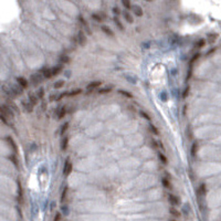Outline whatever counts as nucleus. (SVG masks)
I'll use <instances>...</instances> for the list:
<instances>
[{
	"mask_svg": "<svg viewBox=\"0 0 221 221\" xmlns=\"http://www.w3.org/2000/svg\"><path fill=\"white\" fill-rule=\"evenodd\" d=\"M10 158H11V161H12V163L15 164V166H18V165H19V163H18V160H16V158H17V157H16V155H12V156H11Z\"/></svg>",
	"mask_w": 221,
	"mask_h": 221,
	"instance_id": "obj_53",
	"label": "nucleus"
},
{
	"mask_svg": "<svg viewBox=\"0 0 221 221\" xmlns=\"http://www.w3.org/2000/svg\"><path fill=\"white\" fill-rule=\"evenodd\" d=\"M63 71V65H61V64H56L54 65L53 67H51V73H52V77L54 76H58L59 74H61Z\"/></svg>",
	"mask_w": 221,
	"mask_h": 221,
	"instance_id": "obj_32",
	"label": "nucleus"
},
{
	"mask_svg": "<svg viewBox=\"0 0 221 221\" xmlns=\"http://www.w3.org/2000/svg\"><path fill=\"white\" fill-rule=\"evenodd\" d=\"M69 186H64L63 189H62V191H61V196H60V202L62 204H64L66 201V199H67V193H69Z\"/></svg>",
	"mask_w": 221,
	"mask_h": 221,
	"instance_id": "obj_33",
	"label": "nucleus"
},
{
	"mask_svg": "<svg viewBox=\"0 0 221 221\" xmlns=\"http://www.w3.org/2000/svg\"><path fill=\"white\" fill-rule=\"evenodd\" d=\"M122 15H123L124 20H125L128 24H133V23H134V16H133L129 11H127V10L122 11Z\"/></svg>",
	"mask_w": 221,
	"mask_h": 221,
	"instance_id": "obj_28",
	"label": "nucleus"
},
{
	"mask_svg": "<svg viewBox=\"0 0 221 221\" xmlns=\"http://www.w3.org/2000/svg\"><path fill=\"white\" fill-rule=\"evenodd\" d=\"M7 140H8V144H10V146L12 147L13 152L16 153V152H17V144L15 143V140H13V139H12L11 137H8V138H7Z\"/></svg>",
	"mask_w": 221,
	"mask_h": 221,
	"instance_id": "obj_50",
	"label": "nucleus"
},
{
	"mask_svg": "<svg viewBox=\"0 0 221 221\" xmlns=\"http://www.w3.org/2000/svg\"><path fill=\"white\" fill-rule=\"evenodd\" d=\"M160 185L165 188V189H167V190H171V189H172V183H171V181L168 179V177H161V179H160Z\"/></svg>",
	"mask_w": 221,
	"mask_h": 221,
	"instance_id": "obj_30",
	"label": "nucleus"
},
{
	"mask_svg": "<svg viewBox=\"0 0 221 221\" xmlns=\"http://www.w3.org/2000/svg\"><path fill=\"white\" fill-rule=\"evenodd\" d=\"M122 6L124 7V9H125V10L129 11L131 9H132L133 3L131 2V1H127V0H123V1H122Z\"/></svg>",
	"mask_w": 221,
	"mask_h": 221,
	"instance_id": "obj_47",
	"label": "nucleus"
},
{
	"mask_svg": "<svg viewBox=\"0 0 221 221\" xmlns=\"http://www.w3.org/2000/svg\"><path fill=\"white\" fill-rule=\"evenodd\" d=\"M103 163H104L103 156H99V157L88 156V157H83L79 160L75 165V168H76L77 172H82V174L92 172V171L99 169Z\"/></svg>",
	"mask_w": 221,
	"mask_h": 221,
	"instance_id": "obj_2",
	"label": "nucleus"
},
{
	"mask_svg": "<svg viewBox=\"0 0 221 221\" xmlns=\"http://www.w3.org/2000/svg\"><path fill=\"white\" fill-rule=\"evenodd\" d=\"M169 221H177V220H176V219H170Z\"/></svg>",
	"mask_w": 221,
	"mask_h": 221,
	"instance_id": "obj_55",
	"label": "nucleus"
},
{
	"mask_svg": "<svg viewBox=\"0 0 221 221\" xmlns=\"http://www.w3.org/2000/svg\"><path fill=\"white\" fill-rule=\"evenodd\" d=\"M112 91H113V88H112L110 85H106V86H103V88L101 86V88H99V90L96 91V92H97V94H101V95H102V94H108V93H110Z\"/></svg>",
	"mask_w": 221,
	"mask_h": 221,
	"instance_id": "obj_40",
	"label": "nucleus"
},
{
	"mask_svg": "<svg viewBox=\"0 0 221 221\" xmlns=\"http://www.w3.org/2000/svg\"><path fill=\"white\" fill-rule=\"evenodd\" d=\"M66 113H67V107L66 105H62L60 107L56 108V112H55V115H56V118L58 120H62L66 116Z\"/></svg>",
	"mask_w": 221,
	"mask_h": 221,
	"instance_id": "obj_24",
	"label": "nucleus"
},
{
	"mask_svg": "<svg viewBox=\"0 0 221 221\" xmlns=\"http://www.w3.org/2000/svg\"><path fill=\"white\" fill-rule=\"evenodd\" d=\"M189 93H190V88L186 86V88H183V91H182V99H187L188 96H189Z\"/></svg>",
	"mask_w": 221,
	"mask_h": 221,
	"instance_id": "obj_51",
	"label": "nucleus"
},
{
	"mask_svg": "<svg viewBox=\"0 0 221 221\" xmlns=\"http://www.w3.org/2000/svg\"><path fill=\"white\" fill-rule=\"evenodd\" d=\"M113 22H114L115 27L117 28L120 31H125V26H124V23L121 21L120 17H114V18H113Z\"/></svg>",
	"mask_w": 221,
	"mask_h": 221,
	"instance_id": "obj_34",
	"label": "nucleus"
},
{
	"mask_svg": "<svg viewBox=\"0 0 221 221\" xmlns=\"http://www.w3.org/2000/svg\"><path fill=\"white\" fill-rule=\"evenodd\" d=\"M102 84H103L102 81H97V80H96V81L90 82L88 85L85 86V88H86V93L90 94V93H93L94 91H97V90L102 86Z\"/></svg>",
	"mask_w": 221,
	"mask_h": 221,
	"instance_id": "obj_18",
	"label": "nucleus"
},
{
	"mask_svg": "<svg viewBox=\"0 0 221 221\" xmlns=\"http://www.w3.org/2000/svg\"><path fill=\"white\" fill-rule=\"evenodd\" d=\"M82 92H83L82 88H74V90H72V91H66V92L58 94V95H56L58 97H55L54 101H59V99H64V97H75L77 95L82 94Z\"/></svg>",
	"mask_w": 221,
	"mask_h": 221,
	"instance_id": "obj_13",
	"label": "nucleus"
},
{
	"mask_svg": "<svg viewBox=\"0 0 221 221\" xmlns=\"http://www.w3.org/2000/svg\"><path fill=\"white\" fill-rule=\"evenodd\" d=\"M167 200H168V204H170L171 207L174 208H177L179 204H180V199L177 195H174V193H167Z\"/></svg>",
	"mask_w": 221,
	"mask_h": 221,
	"instance_id": "obj_19",
	"label": "nucleus"
},
{
	"mask_svg": "<svg viewBox=\"0 0 221 221\" xmlns=\"http://www.w3.org/2000/svg\"><path fill=\"white\" fill-rule=\"evenodd\" d=\"M75 197H79L81 199H95L99 198V197H102V193L97 190V188L92 187V186H86V187L82 188V189H79L76 193V196Z\"/></svg>",
	"mask_w": 221,
	"mask_h": 221,
	"instance_id": "obj_4",
	"label": "nucleus"
},
{
	"mask_svg": "<svg viewBox=\"0 0 221 221\" xmlns=\"http://www.w3.org/2000/svg\"><path fill=\"white\" fill-rule=\"evenodd\" d=\"M134 199H143V200H148V201H156L163 197V191L158 187H154L147 189L145 191L137 193V195L133 196Z\"/></svg>",
	"mask_w": 221,
	"mask_h": 221,
	"instance_id": "obj_3",
	"label": "nucleus"
},
{
	"mask_svg": "<svg viewBox=\"0 0 221 221\" xmlns=\"http://www.w3.org/2000/svg\"><path fill=\"white\" fill-rule=\"evenodd\" d=\"M16 83H17V85L21 88V90H23V91L27 90V88H29V85H30L29 80H27L26 77H23V76L16 77Z\"/></svg>",
	"mask_w": 221,
	"mask_h": 221,
	"instance_id": "obj_21",
	"label": "nucleus"
},
{
	"mask_svg": "<svg viewBox=\"0 0 221 221\" xmlns=\"http://www.w3.org/2000/svg\"><path fill=\"white\" fill-rule=\"evenodd\" d=\"M34 93H35L37 97H38V99H39V102H40V101H42V99H44V96H45V90H44V88L40 86V88L37 90V92H34Z\"/></svg>",
	"mask_w": 221,
	"mask_h": 221,
	"instance_id": "obj_42",
	"label": "nucleus"
},
{
	"mask_svg": "<svg viewBox=\"0 0 221 221\" xmlns=\"http://www.w3.org/2000/svg\"><path fill=\"white\" fill-rule=\"evenodd\" d=\"M28 102H29L31 105H33V106H35V105L39 103V99H38V97H37V95H35L34 92L29 93V95H28Z\"/></svg>",
	"mask_w": 221,
	"mask_h": 221,
	"instance_id": "obj_35",
	"label": "nucleus"
},
{
	"mask_svg": "<svg viewBox=\"0 0 221 221\" xmlns=\"http://www.w3.org/2000/svg\"><path fill=\"white\" fill-rule=\"evenodd\" d=\"M197 195H198V197H206L208 195V185L206 182H201L198 186Z\"/></svg>",
	"mask_w": 221,
	"mask_h": 221,
	"instance_id": "obj_23",
	"label": "nucleus"
},
{
	"mask_svg": "<svg viewBox=\"0 0 221 221\" xmlns=\"http://www.w3.org/2000/svg\"><path fill=\"white\" fill-rule=\"evenodd\" d=\"M157 178L155 175H150V174H138L137 176L131 181L126 182L123 189L126 193H140V191H145L150 188L157 187Z\"/></svg>",
	"mask_w": 221,
	"mask_h": 221,
	"instance_id": "obj_1",
	"label": "nucleus"
},
{
	"mask_svg": "<svg viewBox=\"0 0 221 221\" xmlns=\"http://www.w3.org/2000/svg\"><path fill=\"white\" fill-rule=\"evenodd\" d=\"M215 51H217V47H215L213 49H210L209 51H208V53H207V55L213 54V52H215Z\"/></svg>",
	"mask_w": 221,
	"mask_h": 221,
	"instance_id": "obj_54",
	"label": "nucleus"
},
{
	"mask_svg": "<svg viewBox=\"0 0 221 221\" xmlns=\"http://www.w3.org/2000/svg\"><path fill=\"white\" fill-rule=\"evenodd\" d=\"M129 154H131V152H129V149L127 148H117V149H113V150H110V153L107 155V157H108V159L110 160H116V161H121L122 159H124V158H126V157H129Z\"/></svg>",
	"mask_w": 221,
	"mask_h": 221,
	"instance_id": "obj_7",
	"label": "nucleus"
},
{
	"mask_svg": "<svg viewBox=\"0 0 221 221\" xmlns=\"http://www.w3.org/2000/svg\"><path fill=\"white\" fill-rule=\"evenodd\" d=\"M200 52H197L195 55H193V58L190 59L189 61V64H188V76H187V81L193 75V64L199 60V58H200Z\"/></svg>",
	"mask_w": 221,
	"mask_h": 221,
	"instance_id": "obj_16",
	"label": "nucleus"
},
{
	"mask_svg": "<svg viewBox=\"0 0 221 221\" xmlns=\"http://www.w3.org/2000/svg\"><path fill=\"white\" fill-rule=\"evenodd\" d=\"M157 157H158V160H157V161L160 163V164H163L164 166H167L169 164V160L167 158V156H166L163 152L158 150V152H157Z\"/></svg>",
	"mask_w": 221,
	"mask_h": 221,
	"instance_id": "obj_27",
	"label": "nucleus"
},
{
	"mask_svg": "<svg viewBox=\"0 0 221 221\" xmlns=\"http://www.w3.org/2000/svg\"><path fill=\"white\" fill-rule=\"evenodd\" d=\"M0 115L6 117L8 121L15 118V112L7 105H0Z\"/></svg>",
	"mask_w": 221,
	"mask_h": 221,
	"instance_id": "obj_14",
	"label": "nucleus"
},
{
	"mask_svg": "<svg viewBox=\"0 0 221 221\" xmlns=\"http://www.w3.org/2000/svg\"><path fill=\"white\" fill-rule=\"evenodd\" d=\"M91 19L93 20L94 22H97V23H102V22L105 20V18H103V16L101 13H97V12H93L91 15Z\"/></svg>",
	"mask_w": 221,
	"mask_h": 221,
	"instance_id": "obj_39",
	"label": "nucleus"
},
{
	"mask_svg": "<svg viewBox=\"0 0 221 221\" xmlns=\"http://www.w3.org/2000/svg\"><path fill=\"white\" fill-rule=\"evenodd\" d=\"M73 169H74L73 163H72L69 158L65 159L64 164H63V168H62V174H63V176L65 177V178H67L69 176H71V174L73 172Z\"/></svg>",
	"mask_w": 221,
	"mask_h": 221,
	"instance_id": "obj_15",
	"label": "nucleus"
},
{
	"mask_svg": "<svg viewBox=\"0 0 221 221\" xmlns=\"http://www.w3.org/2000/svg\"><path fill=\"white\" fill-rule=\"evenodd\" d=\"M103 131H104V125L102 123H94L86 128V134L90 135L92 138H95L99 137Z\"/></svg>",
	"mask_w": 221,
	"mask_h": 221,
	"instance_id": "obj_11",
	"label": "nucleus"
},
{
	"mask_svg": "<svg viewBox=\"0 0 221 221\" xmlns=\"http://www.w3.org/2000/svg\"><path fill=\"white\" fill-rule=\"evenodd\" d=\"M44 79L41 76V74L40 73H34L32 74L31 76H30V82L32 84L33 86H39V85H41L42 83H43Z\"/></svg>",
	"mask_w": 221,
	"mask_h": 221,
	"instance_id": "obj_20",
	"label": "nucleus"
},
{
	"mask_svg": "<svg viewBox=\"0 0 221 221\" xmlns=\"http://www.w3.org/2000/svg\"><path fill=\"white\" fill-rule=\"evenodd\" d=\"M88 181V175L85 176L82 172H76L74 176L70 178V186L74 188H80L82 186H85Z\"/></svg>",
	"mask_w": 221,
	"mask_h": 221,
	"instance_id": "obj_8",
	"label": "nucleus"
},
{
	"mask_svg": "<svg viewBox=\"0 0 221 221\" xmlns=\"http://www.w3.org/2000/svg\"><path fill=\"white\" fill-rule=\"evenodd\" d=\"M40 74H41V76L44 79V81H45V80H50V79H52L51 67H42V69H41V71H40Z\"/></svg>",
	"mask_w": 221,
	"mask_h": 221,
	"instance_id": "obj_26",
	"label": "nucleus"
},
{
	"mask_svg": "<svg viewBox=\"0 0 221 221\" xmlns=\"http://www.w3.org/2000/svg\"><path fill=\"white\" fill-rule=\"evenodd\" d=\"M117 166L124 170H136L142 167V161L136 157H126L118 161Z\"/></svg>",
	"mask_w": 221,
	"mask_h": 221,
	"instance_id": "obj_5",
	"label": "nucleus"
},
{
	"mask_svg": "<svg viewBox=\"0 0 221 221\" xmlns=\"http://www.w3.org/2000/svg\"><path fill=\"white\" fill-rule=\"evenodd\" d=\"M140 168H143L144 171H145V174L154 175L155 172L158 171V169L160 168V166H159V163H158L157 160L149 159V160H146L144 164H142V167H140Z\"/></svg>",
	"mask_w": 221,
	"mask_h": 221,
	"instance_id": "obj_10",
	"label": "nucleus"
},
{
	"mask_svg": "<svg viewBox=\"0 0 221 221\" xmlns=\"http://www.w3.org/2000/svg\"><path fill=\"white\" fill-rule=\"evenodd\" d=\"M199 147H200V144H199V140H195L191 145V148H190V154L193 156V158L197 157V155L199 153Z\"/></svg>",
	"mask_w": 221,
	"mask_h": 221,
	"instance_id": "obj_29",
	"label": "nucleus"
},
{
	"mask_svg": "<svg viewBox=\"0 0 221 221\" xmlns=\"http://www.w3.org/2000/svg\"><path fill=\"white\" fill-rule=\"evenodd\" d=\"M206 44H207V40L204 38H200L195 42V49H198V50L204 49V47H206Z\"/></svg>",
	"mask_w": 221,
	"mask_h": 221,
	"instance_id": "obj_37",
	"label": "nucleus"
},
{
	"mask_svg": "<svg viewBox=\"0 0 221 221\" xmlns=\"http://www.w3.org/2000/svg\"><path fill=\"white\" fill-rule=\"evenodd\" d=\"M53 221H62V213H61L60 211L55 212L54 217H53Z\"/></svg>",
	"mask_w": 221,
	"mask_h": 221,
	"instance_id": "obj_52",
	"label": "nucleus"
},
{
	"mask_svg": "<svg viewBox=\"0 0 221 221\" xmlns=\"http://www.w3.org/2000/svg\"><path fill=\"white\" fill-rule=\"evenodd\" d=\"M101 31L103 32L104 35H106L107 38L110 39H114L115 38V32H114V30L112 29L110 27L108 26H105V24H102L101 26Z\"/></svg>",
	"mask_w": 221,
	"mask_h": 221,
	"instance_id": "obj_22",
	"label": "nucleus"
},
{
	"mask_svg": "<svg viewBox=\"0 0 221 221\" xmlns=\"http://www.w3.org/2000/svg\"><path fill=\"white\" fill-rule=\"evenodd\" d=\"M168 211H169V213H170V215H172L174 218H179V217L181 215V213H180V211L177 209V208H174V207H170Z\"/></svg>",
	"mask_w": 221,
	"mask_h": 221,
	"instance_id": "obj_46",
	"label": "nucleus"
},
{
	"mask_svg": "<svg viewBox=\"0 0 221 221\" xmlns=\"http://www.w3.org/2000/svg\"><path fill=\"white\" fill-rule=\"evenodd\" d=\"M69 128H70V123L69 122H65V123H63L60 127V135L61 136H63V135H65L66 132L69 131Z\"/></svg>",
	"mask_w": 221,
	"mask_h": 221,
	"instance_id": "obj_43",
	"label": "nucleus"
},
{
	"mask_svg": "<svg viewBox=\"0 0 221 221\" xmlns=\"http://www.w3.org/2000/svg\"><path fill=\"white\" fill-rule=\"evenodd\" d=\"M135 156L139 160H149L154 159V153L153 149L148 147H139L135 150Z\"/></svg>",
	"mask_w": 221,
	"mask_h": 221,
	"instance_id": "obj_9",
	"label": "nucleus"
},
{
	"mask_svg": "<svg viewBox=\"0 0 221 221\" xmlns=\"http://www.w3.org/2000/svg\"><path fill=\"white\" fill-rule=\"evenodd\" d=\"M76 40H77V43L80 44L81 47H85L88 44V38L86 35V33L84 32V30H79L76 34Z\"/></svg>",
	"mask_w": 221,
	"mask_h": 221,
	"instance_id": "obj_17",
	"label": "nucleus"
},
{
	"mask_svg": "<svg viewBox=\"0 0 221 221\" xmlns=\"http://www.w3.org/2000/svg\"><path fill=\"white\" fill-rule=\"evenodd\" d=\"M144 140H145V138L140 133H133V134H129L125 138L124 142L128 147L137 149L139 147H142V145L144 144Z\"/></svg>",
	"mask_w": 221,
	"mask_h": 221,
	"instance_id": "obj_6",
	"label": "nucleus"
},
{
	"mask_svg": "<svg viewBox=\"0 0 221 221\" xmlns=\"http://www.w3.org/2000/svg\"><path fill=\"white\" fill-rule=\"evenodd\" d=\"M59 62H60L59 64H61V65L69 64V63H71V58H70V55L65 54V53H62L59 56Z\"/></svg>",
	"mask_w": 221,
	"mask_h": 221,
	"instance_id": "obj_31",
	"label": "nucleus"
},
{
	"mask_svg": "<svg viewBox=\"0 0 221 221\" xmlns=\"http://www.w3.org/2000/svg\"><path fill=\"white\" fill-rule=\"evenodd\" d=\"M112 12L114 13V17H118L122 13V10L118 6H114V7L112 8Z\"/></svg>",
	"mask_w": 221,
	"mask_h": 221,
	"instance_id": "obj_48",
	"label": "nucleus"
},
{
	"mask_svg": "<svg viewBox=\"0 0 221 221\" xmlns=\"http://www.w3.org/2000/svg\"><path fill=\"white\" fill-rule=\"evenodd\" d=\"M99 116H101V118L102 120H107V118H110V116L108 114H110V116H114L115 115V110H114V105H107V106H103V107H101V110H99Z\"/></svg>",
	"mask_w": 221,
	"mask_h": 221,
	"instance_id": "obj_12",
	"label": "nucleus"
},
{
	"mask_svg": "<svg viewBox=\"0 0 221 221\" xmlns=\"http://www.w3.org/2000/svg\"><path fill=\"white\" fill-rule=\"evenodd\" d=\"M148 129H149V132L152 133L154 136H159L160 135V132H159V129L157 128V126H155L154 124H149L148 125Z\"/></svg>",
	"mask_w": 221,
	"mask_h": 221,
	"instance_id": "obj_44",
	"label": "nucleus"
},
{
	"mask_svg": "<svg viewBox=\"0 0 221 221\" xmlns=\"http://www.w3.org/2000/svg\"><path fill=\"white\" fill-rule=\"evenodd\" d=\"M65 86V80H58V81H55L53 83V85H52V88H54V90H61V88H63Z\"/></svg>",
	"mask_w": 221,
	"mask_h": 221,
	"instance_id": "obj_41",
	"label": "nucleus"
},
{
	"mask_svg": "<svg viewBox=\"0 0 221 221\" xmlns=\"http://www.w3.org/2000/svg\"><path fill=\"white\" fill-rule=\"evenodd\" d=\"M70 138L69 136H65L64 138H62V140H61V144H60V148L62 152H66V149L69 147V145H70Z\"/></svg>",
	"mask_w": 221,
	"mask_h": 221,
	"instance_id": "obj_38",
	"label": "nucleus"
},
{
	"mask_svg": "<svg viewBox=\"0 0 221 221\" xmlns=\"http://www.w3.org/2000/svg\"><path fill=\"white\" fill-rule=\"evenodd\" d=\"M21 105H22V107H23V110H26L27 113H32L33 110H34V106L33 105H31L28 101H26V99H23L21 102Z\"/></svg>",
	"mask_w": 221,
	"mask_h": 221,
	"instance_id": "obj_36",
	"label": "nucleus"
},
{
	"mask_svg": "<svg viewBox=\"0 0 221 221\" xmlns=\"http://www.w3.org/2000/svg\"><path fill=\"white\" fill-rule=\"evenodd\" d=\"M118 92V94H121V95H123L124 97H126V99H134V95H133L131 92H128V91H126V90H118L117 91Z\"/></svg>",
	"mask_w": 221,
	"mask_h": 221,
	"instance_id": "obj_45",
	"label": "nucleus"
},
{
	"mask_svg": "<svg viewBox=\"0 0 221 221\" xmlns=\"http://www.w3.org/2000/svg\"><path fill=\"white\" fill-rule=\"evenodd\" d=\"M139 115L142 116L144 120H146V121H152V116L149 115L148 113H146L145 110H139Z\"/></svg>",
	"mask_w": 221,
	"mask_h": 221,
	"instance_id": "obj_49",
	"label": "nucleus"
},
{
	"mask_svg": "<svg viewBox=\"0 0 221 221\" xmlns=\"http://www.w3.org/2000/svg\"><path fill=\"white\" fill-rule=\"evenodd\" d=\"M131 10L133 11V16L137 17V18H140V17H143V15H144L143 8H142L140 6L133 5L132 6V9H131Z\"/></svg>",
	"mask_w": 221,
	"mask_h": 221,
	"instance_id": "obj_25",
	"label": "nucleus"
}]
</instances>
